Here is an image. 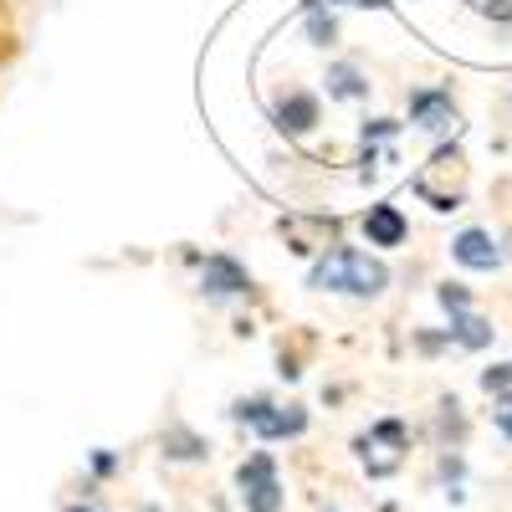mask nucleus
Masks as SVG:
<instances>
[{"mask_svg": "<svg viewBox=\"0 0 512 512\" xmlns=\"http://www.w3.org/2000/svg\"><path fill=\"white\" fill-rule=\"evenodd\" d=\"M395 134V118H374V123H364V139H390Z\"/></svg>", "mask_w": 512, "mask_h": 512, "instance_id": "obj_18", "label": "nucleus"}, {"mask_svg": "<svg viewBox=\"0 0 512 512\" xmlns=\"http://www.w3.org/2000/svg\"><path fill=\"white\" fill-rule=\"evenodd\" d=\"M164 456H175V461H200V456H205V441L175 425V431H164Z\"/></svg>", "mask_w": 512, "mask_h": 512, "instance_id": "obj_12", "label": "nucleus"}, {"mask_svg": "<svg viewBox=\"0 0 512 512\" xmlns=\"http://www.w3.org/2000/svg\"><path fill=\"white\" fill-rule=\"evenodd\" d=\"M323 82H328V98H338V103H359V98H369V77H364L354 62H333Z\"/></svg>", "mask_w": 512, "mask_h": 512, "instance_id": "obj_10", "label": "nucleus"}, {"mask_svg": "<svg viewBox=\"0 0 512 512\" xmlns=\"http://www.w3.org/2000/svg\"><path fill=\"white\" fill-rule=\"evenodd\" d=\"M67 512H103V507H93V502H72Z\"/></svg>", "mask_w": 512, "mask_h": 512, "instance_id": "obj_21", "label": "nucleus"}, {"mask_svg": "<svg viewBox=\"0 0 512 512\" xmlns=\"http://www.w3.org/2000/svg\"><path fill=\"white\" fill-rule=\"evenodd\" d=\"M466 6L487 21H512V0H466Z\"/></svg>", "mask_w": 512, "mask_h": 512, "instance_id": "obj_17", "label": "nucleus"}, {"mask_svg": "<svg viewBox=\"0 0 512 512\" xmlns=\"http://www.w3.org/2000/svg\"><path fill=\"white\" fill-rule=\"evenodd\" d=\"M328 512H338V507H328Z\"/></svg>", "mask_w": 512, "mask_h": 512, "instance_id": "obj_22", "label": "nucleus"}, {"mask_svg": "<svg viewBox=\"0 0 512 512\" xmlns=\"http://www.w3.org/2000/svg\"><path fill=\"white\" fill-rule=\"evenodd\" d=\"M236 487H241V507L246 512H282V477H277V461L267 451H251L236 466Z\"/></svg>", "mask_w": 512, "mask_h": 512, "instance_id": "obj_4", "label": "nucleus"}, {"mask_svg": "<svg viewBox=\"0 0 512 512\" xmlns=\"http://www.w3.org/2000/svg\"><path fill=\"white\" fill-rule=\"evenodd\" d=\"M482 390H487V395L512 390V364H492V369H482Z\"/></svg>", "mask_w": 512, "mask_h": 512, "instance_id": "obj_15", "label": "nucleus"}, {"mask_svg": "<svg viewBox=\"0 0 512 512\" xmlns=\"http://www.w3.org/2000/svg\"><path fill=\"white\" fill-rule=\"evenodd\" d=\"M338 36V26H333V16L323 11V6H313L308 11V41H313V47H328V41Z\"/></svg>", "mask_w": 512, "mask_h": 512, "instance_id": "obj_13", "label": "nucleus"}, {"mask_svg": "<svg viewBox=\"0 0 512 512\" xmlns=\"http://www.w3.org/2000/svg\"><path fill=\"white\" fill-rule=\"evenodd\" d=\"M200 292L210 297V303H226V297L251 292V272L236 262V256L216 251V256H205V267H200Z\"/></svg>", "mask_w": 512, "mask_h": 512, "instance_id": "obj_5", "label": "nucleus"}, {"mask_svg": "<svg viewBox=\"0 0 512 512\" xmlns=\"http://www.w3.org/2000/svg\"><path fill=\"white\" fill-rule=\"evenodd\" d=\"M451 256L461 267H472V272H497L502 267V246H497V236L492 231H461L456 241H451Z\"/></svg>", "mask_w": 512, "mask_h": 512, "instance_id": "obj_8", "label": "nucleus"}, {"mask_svg": "<svg viewBox=\"0 0 512 512\" xmlns=\"http://www.w3.org/2000/svg\"><path fill=\"white\" fill-rule=\"evenodd\" d=\"M436 297H441V308H446L451 318H456V313H466V308H472V292H466L461 282H441V287H436Z\"/></svg>", "mask_w": 512, "mask_h": 512, "instance_id": "obj_14", "label": "nucleus"}, {"mask_svg": "<svg viewBox=\"0 0 512 512\" xmlns=\"http://www.w3.org/2000/svg\"><path fill=\"white\" fill-rule=\"evenodd\" d=\"M328 6H364V11H384L390 0H328Z\"/></svg>", "mask_w": 512, "mask_h": 512, "instance_id": "obj_20", "label": "nucleus"}, {"mask_svg": "<svg viewBox=\"0 0 512 512\" xmlns=\"http://www.w3.org/2000/svg\"><path fill=\"white\" fill-rule=\"evenodd\" d=\"M308 287L313 292H338V297H379L384 287H390V267H384L379 256L359 251V246H333L313 262Z\"/></svg>", "mask_w": 512, "mask_h": 512, "instance_id": "obj_1", "label": "nucleus"}, {"mask_svg": "<svg viewBox=\"0 0 512 512\" xmlns=\"http://www.w3.org/2000/svg\"><path fill=\"white\" fill-rule=\"evenodd\" d=\"M272 123L282 134H313L318 128V98L313 93H287L272 103Z\"/></svg>", "mask_w": 512, "mask_h": 512, "instance_id": "obj_9", "label": "nucleus"}, {"mask_svg": "<svg viewBox=\"0 0 512 512\" xmlns=\"http://www.w3.org/2000/svg\"><path fill=\"white\" fill-rule=\"evenodd\" d=\"M359 231L369 236V246H405V236H410V221H405V210L400 205H390V200H379V205H369L364 216H359Z\"/></svg>", "mask_w": 512, "mask_h": 512, "instance_id": "obj_6", "label": "nucleus"}, {"mask_svg": "<svg viewBox=\"0 0 512 512\" xmlns=\"http://www.w3.org/2000/svg\"><path fill=\"white\" fill-rule=\"evenodd\" d=\"M492 425H497V431L512 441V390H502V395L492 400Z\"/></svg>", "mask_w": 512, "mask_h": 512, "instance_id": "obj_16", "label": "nucleus"}, {"mask_svg": "<svg viewBox=\"0 0 512 512\" xmlns=\"http://www.w3.org/2000/svg\"><path fill=\"white\" fill-rule=\"evenodd\" d=\"M410 123H420L425 134H441L456 123V98L446 88H415L410 93Z\"/></svg>", "mask_w": 512, "mask_h": 512, "instance_id": "obj_7", "label": "nucleus"}, {"mask_svg": "<svg viewBox=\"0 0 512 512\" xmlns=\"http://www.w3.org/2000/svg\"><path fill=\"white\" fill-rule=\"evenodd\" d=\"M354 451H359V461L369 466V477H390V472H400V461H405V451H410L405 420H395V415L374 420V425H369V436L354 441Z\"/></svg>", "mask_w": 512, "mask_h": 512, "instance_id": "obj_3", "label": "nucleus"}, {"mask_svg": "<svg viewBox=\"0 0 512 512\" xmlns=\"http://www.w3.org/2000/svg\"><path fill=\"white\" fill-rule=\"evenodd\" d=\"M446 333H451V344H456V349H472V354H477V349H487V344H492V333H497V328H492L482 313L466 308V313H456V318H451V328H446Z\"/></svg>", "mask_w": 512, "mask_h": 512, "instance_id": "obj_11", "label": "nucleus"}, {"mask_svg": "<svg viewBox=\"0 0 512 512\" xmlns=\"http://www.w3.org/2000/svg\"><path fill=\"white\" fill-rule=\"evenodd\" d=\"M231 420L236 425H251L262 441H292L308 431V410L303 405H277L267 395H251V400H236L231 405Z\"/></svg>", "mask_w": 512, "mask_h": 512, "instance_id": "obj_2", "label": "nucleus"}, {"mask_svg": "<svg viewBox=\"0 0 512 512\" xmlns=\"http://www.w3.org/2000/svg\"><path fill=\"white\" fill-rule=\"evenodd\" d=\"M93 472H98V477H113V472H118V456H113V451H93Z\"/></svg>", "mask_w": 512, "mask_h": 512, "instance_id": "obj_19", "label": "nucleus"}]
</instances>
